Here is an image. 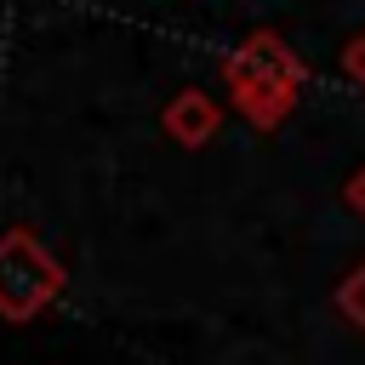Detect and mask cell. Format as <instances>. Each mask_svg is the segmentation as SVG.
Masks as SVG:
<instances>
[{
	"label": "cell",
	"instance_id": "obj_1",
	"mask_svg": "<svg viewBox=\"0 0 365 365\" xmlns=\"http://www.w3.org/2000/svg\"><path fill=\"white\" fill-rule=\"evenodd\" d=\"M63 262L29 234V228H6L0 234V319L23 325L34 319L57 291H63Z\"/></svg>",
	"mask_w": 365,
	"mask_h": 365
},
{
	"label": "cell",
	"instance_id": "obj_2",
	"mask_svg": "<svg viewBox=\"0 0 365 365\" xmlns=\"http://www.w3.org/2000/svg\"><path fill=\"white\" fill-rule=\"evenodd\" d=\"M222 74H228V86H302V57L279 34L257 29L222 57Z\"/></svg>",
	"mask_w": 365,
	"mask_h": 365
},
{
	"label": "cell",
	"instance_id": "obj_3",
	"mask_svg": "<svg viewBox=\"0 0 365 365\" xmlns=\"http://www.w3.org/2000/svg\"><path fill=\"white\" fill-rule=\"evenodd\" d=\"M160 125H165V137L171 143H182V148H205L211 143V131L222 125V108L205 97V91H177L165 108H160Z\"/></svg>",
	"mask_w": 365,
	"mask_h": 365
},
{
	"label": "cell",
	"instance_id": "obj_4",
	"mask_svg": "<svg viewBox=\"0 0 365 365\" xmlns=\"http://www.w3.org/2000/svg\"><path fill=\"white\" fill-rule=\"evenodd\" d=\"M234 91V108L257 125V131H274L279 120H291L297 108V86H228Z\"/></svg>",
	"mask_w": 365,
	"mask_h": 365
},
{
	"label": "cell",
	"instance_id": "obj_5",
	"mask_svg": "<svg viewBox=\"0 0 365 365\" xmlns=\"http://www.w3.org/2000/svg\"><path fill=\"white\" fill-rule=\"evenodd\" d=\"M336 308H342V319H348V325H359V331H365V262L336 285Z\"/></svg>",
	"mask_w": 365,
	"mask_h": 365
},
{
	"label": "cell",
	"instance_id": "obj_6",
	"mask_svg": "<svg viewBox=\"0 0 365 365\" xmlns=\"http://www.w3.org/2000/svg\"><path fill=\"white\" fill-rule=\"evenodd\" d=\"M342 74H348L354 86H365V34L348 40V51H342Z\"/></svg>",
	"mask_w": 365,
	"mask_h": 365
},
{
	"label": "cell",
	"instance_id": "obj_7",
	"mask_svg": "<svg viewBox=\"0 0 365 365\" xmlns=\"http://www.w3.org/2000/svg\"><path fill=\"white\" fill-rule=\"evenodd\" d=\"M342 200H348V211H359V217H365V165H359V171L348 177V188H342Z\"/></svg>",
	"mask_w": 365,
	"mask_h": 365
}]
</instances>
